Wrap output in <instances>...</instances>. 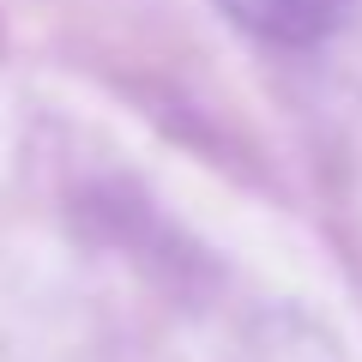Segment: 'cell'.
<instances>
[{
  "mask_svg": "<svg viewBox=\"0 0 362 362\" xmlns=\"http://www.w3.org/2000/svg\"><path fill=\"white\" fill-rule=\"evenodd\" d=\"M223 13L259 42L302 49V42H320L350 13V0H223Z\"/></svg>",
  "mask_w": 362,
  "mask_h": 362,
  "instance_id": "obj_1",
  "label": "cell"
}]
</instances>
